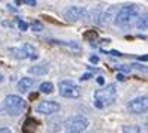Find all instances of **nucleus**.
Here are the masks:
<instances>
[{
  "mask_svg": "<svg viewBox=\"0 0 148 133\" xmlns=\"http://www.w3.org/2000/svg\"><path fill=\"white\" fill-rule=\"evenodd\" d=\"M139 16H141V8L138 5H126L118 9L114 21L118 27H130L138 23Z\"/></svg>",
  "mask_w": 148,
  "mask_h": 133,
  "instance_id": "f257e3e1",
  "label": "nucleus"
},
{
  "mask_svg": "<svg viewBox=\"0 0 148 133\" xmlns=\"http://www.w3.org/2000/svg\"><path fill=\"white\" fill-rule=\"evenodd\" d=\"M2 112H5V115H11V117H16L24 112L25 109V100L23 97L16 96V94H9L5 97V100L0 106Z\"/></svg>",
  "mask_w": 148,
  "mask_h": 133,
  "instance_id": "f03ea898",
  "label": "nucleus"
},
{
  "mask_svg": "<svg viewBox=\"0 0 148 133\" xmlns=\"http://www.w3.org/2000/svg\"><path fill=\"white\" fill-rule=\"evenodd\" d=\"M115 97H117V87L115 84H109L94 93V100H96L94 105L96 108H105V106L115 102Z\"/></svg>",
  "mask_w": 148,
  "mask_h": 133,
  "instance_id": "7ed1b4c3",
  "label": "nucleus"
},
{
  "mask_svg": "<svg viewBox=\"0 0 148 133\" xmlns=\"http://www.w3.org/2000/svg\"><path fill=\"white\" fill-rule=\"evenodd\" d=\"M88 126H90V121L84 115H72L63 123L66 133H82L84 130H87Z\"/></svg>",
  "mask_w": 148,
  "mask_h": 133,
  "instance_id": "20e7f679",
  "label": "nucleus"
},
{
  "mask_svg": "<svg viewBox=\"0 0 148 133\" xmlns=\"http://www.w3.org/2000/svg\"><path fill=\"white\" fill-rule=\"evenodd\" d=\"M58 93L66 99H78L81 96V88L71 79H64L58 82Z\"/></svg>",
  "mask_w": 148,
  "mask_h": 133,
  "instance_id": "39448f33",
  "label": "nucleus"
},
{
  "mask_svg": "<svg viewBox=\"0 0 148 133\" xmlns=\"http://www.w3.org/2000/svg\"><path fill=\"white\" fill-rule=\"evenodd\" d=\"M127 109L130 114L141 115L148 112V96H138L127 103Z\"/></svg>",
  "mask_w": 148,
  "mask_h": 133,
  "instance_id": "423d86ee",
  "label": "nucleus"
},
{
  "mask_svg": "<svg viewBox=\"0 0 148 133\" xmlns=\"http://www.w3.org/2000/svg\"><path fill=\"white\" fill-rule=\"evenodd\" d=\"M88 15V11L84 6H69L64 11V18L67 21H79Z\"/></svg>",
  "mask_w": 148,
  "mask_h": 133,
  "instance_id": "0eeeda50",
  "label": "nucleus"
},
{
  "mask_svg": "<svg viewBox=\"0 0 148 133\" xmlns=\"http://www.w3.org/2000/svg\"><path fill=\"white\" fill-rule=\"evenodd\" d=\"M36 111L39 114H45V115H53L56 112L60 111V105L54 100H43V102H39L38 106H36Z\"/></svg>",
  "mask_w": 148,
  "mask_h": 133,
  "instance_id": "6e6552de",
  "label": "nucleus"
},
{
  "mask_svg": "<svg viewBox=\"0 0 148 133\" xmlns=\"http://www.w3.org/2000/svg\"><path fill=\"white\" fill-rule=\"evenodd\" d=\"M49 72V64L47 61H43L40 64H36V66H32L29 67V73L30 75H34V76H40V75H47Z\"/></svg>",
  "mask_w": 148,
  "mask_h": 133,
  "instance_id": "1a4fd4ad",
  "label": "nucleus"
},
{
  "mask_svg": "<svg viewBox=\"0 0 148 133\" xmlns=\"http://www.w3.org/2000/svg\"><path fill=\"white\" fill-rule=\"evenodd\" d=\"M33 84H34V81H33V78H21L20 81H18V84H16V88H18V91H21V93H25V91H29L30 88L33 87Z\"/></svg>",
  "mask_w": 148,
  "mask_h": 133,
  "instance_id": "9d476101",
  "label": "nucleus"
},
{
  "mask_svg": "<svg viewBox=\"0 0 148 133\" xmlns=\"http://www.w3.org/2000/svg\"><path fill=\"white\" fill-rule=\"evenodd\" d=\"M23 51L25 52V56H27V58H30V60H36L38 57H39V52H38V49L34 48L32 43H23Z\"/></svg>",
  "mask_w": 148,
  "mask_h": 133,
  "instance_id": "9b49d317",
  "label": "nucleus"
},
{
  "mask_svg": "<svg viewBox=\"0 0 148 133\" xmlns=\"http://www.w3.org/2000/svg\"><path fill=\"white\" fill-rule=\"evenodd\" d=\"M49 42H51V43H56V45H62V47L72 48V49H76V51H79V49H81V47L78 45L76 42H63V40H54V39H51Z\"/></svg>",
  "mask_w": 148,
  "mask_h": 133,
  "instance_id": "f8f14e48",
  "label": "nucleus"
},
{
  "mask_svg": "<svg viewBox=\"0 0 148 133\" xmlns=\"http://www.w3.org/2000/svg\"><path fill=\"white\" fill-rule=\"evenodd\" d=\"M62 126H63L62 120H60V118H53L48 123V130L49 132H58L60 129H62Z\"/></svg>",
  "mask_w": 148,
  "mask_h": 133,
  "instance_id": "ddd939ff",
  "label": "nucleus"
},
{
  "mask_svg": "<svg viewBox=\"0 0 148 133\" xmlns=\"http://www.w3.org/2000/svg\"><path fill=\"white\" fill-rule=\"evenodd\" d=\"M36 124H38V123L34 121V120L29 118L27 121L24 123V127H23V132H24V133H27V132H29V133H33L34 130H36Z\"/></svg>",
  "mask_w": 148,
  "mask_h": 133,
  "instance_id": "4468645a",
  "label": "nucleus"
},
{
  "mask_svg": "<svg viewBox=\"0 0 148 133\" xmlns=\"http://www.w3.org/2000/svg\"><path fill=\"white\" fill-rule=\"evenodd\" d=\"M136 27L141 29V30H147V29H148V14L139 16V20H138V23H136Z\"/></svg>",
  "mask_w": 148,
  "mask_h": 133,
  "instance_id": "2eb2a0df",
  "label": "nucleus"
},
{
  "mask_svg": "<svg viewBox=\"0 0 148 133\" xmlns=\"http://www.w3.org/2000/svg\"><path fill=\"white\" fill-rule=\"evenodd\" d=\"M9 52H11V54H12L14 57L20 58V60L27 58V56H25V52L23 51V48H9Z\"/></svg>",
  "mask_w": 148,
  "mask_h": 133,
  "instance_id": "dca6fc26",
  "label": "nucleus"
},
{
  "mask_svg": "<svg viewBox=\"0 0 148 133\" xmlns=\"http://www.w3.org/2000/svg\"><path fill=\"white\" fill-rule=\"evenodd\" d=\"M39 90H40V93L49 94V93H53L54 85H53V82H42V84H40V87H39Z\"/></svg>",
  "mask_w": 148,
  "mask_h": 133,
  "instance_id": "f3484780",
  "label": "nucleus"
},
{
  "mask_svg": "<svg viewBox=\"0 0 148 133\" xmlns=\"http://www.w3.org/2000/svg\"><path fill=\"white\" fill-rule=\"evenodd\" d=\"M123 133H142V130H141L139 126H133V124H130V126H124L123 127Z\"/></svg>",
  "mask_w": 148,
  "mask_h": 133,
  "instance_id": "a211bd4d",
  "label": "nucleus"
},
{
  "mask_svg": "<svg viewBox=\"0 0 148 133\" xmlns=\"http://www.w3.org/2000/svg\"><path fill=\"white\" fill-rule=\"evenodd\" d=\"M32 29H33L34 32H42V30H43V24L39 23V21H33V23H32Z\"/></svg>",
  "mask_w": 148,
  "mask_h": 133,
  "instance_id": "6ab92c4d",
  "label": "nucleus"
},
{
  "mask_svg": "<svg viewBox=\"0 0 148 133\" xmlns=\"http://www.w3.org/2000/svg\"><path fill=\"white\" fill-rule=\"evenodd\" d=\"M16 24H18L20 30H23V32H25V30L29 29V24H27V23H24L23 20H16Z\"/></svg>",
  "mask_w": 148,
  "mask_h": 133,
  "instance_id": "aec40b11",
  "label": "nucleus"
},
{
  "mask_svg": "<svg viewBox=\"0 0 148 133\" xmlns=\"http://www.w3.org/2000/svg\"><path fill=\"white\" fill-rule=\"evenodd\" d=\"M23 3H24V5H29V6H36V5H38L36 0H24Z\"/></svg>",
  "mask_w": 148,
  "mask_h": 133,
  "instance_id": "412c9836",
  "label": "nucleus"
},
{
  "mask_svg": "<svg viewBox=\"0 0 148 133\" xmlns=\"http://www.w3.org/2000/svg\"><path fill=\"white\" fill-rule=\"evenodd\" d=\"M90 78H91V73H84L81 76V81H87V79H90Z\"/></svg>",
  "mask_w": 148,
  "mask_h": 133,
  "instance_id": "4be33fe9",
  "label": "nucleus"
},
{
  "mask_svg": "<svg viewBox=\"0 0 148 133\" xmlns=\"http://www.w3.org/2000/svg\"><path fill=\"white\" fill-rule=\"evenodd\" d=\"M0 133H12L11 129H8V127H0Z\"/></svg>",
  "mask_w": 148,
  "mask_h": 133,
  "instance_id": "5701e85b",
  "label": "nucleus"
},
{
  "mask_svg": "<svg viewBox=\"0 0 148 133\" xmlns=\"http://www.w3.org/2000/svg\"><path fill=\"white\" fill-rule=\"evenodd\" d=\"M117 79H118V81H126L127 78H126L123 73H118V75H117Z\"/></svg>",
  "mask_w": 148,
  "mask_h": 133,
  "instance_id": "b1692460",
  "label": "nucleus"
},
{
  "mask_svg": "<svg viewBox=\"0 0 148 133\" xmlns=\"http://www.w3.org/2000/svg\"><path fill=\"white\" fill-rule=\"evenodd\" d=\"M118 69H120V70H123V72H130V70H132L130 67H124V66H118Z\"/></svg>",
  "mask_w": 148,
  "mask_h": 133,
  "instance_id": "393cba45",
  "label": "nucleus"
},
{
  "mask_svg": "<svg viewBox=\"0 0 148 133\" xmlns=\"http://www.w3.org/2000/svg\"><path fill=\"white\" fill-rule=\"evenodd\" d=\"M97 84H99V85H103V84H105V79H103L102 76H99V78H97Z\"/></svg>",
  "mask_w": 148,
  "mask_h": 133,
  "instance_id": "a878e982",
  "label": "nucleus"
},
{
  "mask_svg": "<svg viewBox=\"0 0 148 133\" xmlns=\"http://www.w3.org/2000/svg\"><path fill=\"white\" fill-rule=\"evenodd\" d=\"M108 54H112V56H115V57H120V56H121V54H120L118 51H109Z\"/></svg>",
  "mask_w": 148,
  "mask_h": 133,
  "instance_id": "bb28decb",
  "label": "nucleus"
},
{
  "mask_svg": "<svg viewBox=\"0 0 148 133\" xmlns=\"http://www.w3.org/2000/svg\"><path fill=\"white\" fill-rule=\"evenodd\" d=\"M90 61H91V63H97V61H99V58L96 57V56H93V57H90Z\"/></svg>",
  "mask_w": 148,
  "mask_h": 133,
  "instance_id": "cd10ccee",
  "label": "nucleus"
},
{
  "mask_svg": "<svg viewBox=\"0 0 148 133\" xmlns=\"http://www.w3.org/2000/svg\"><path fill=\"white\" fill-rule=\"evenodd\" d=\"M139 60H142V61H148V56H142V57H139Z\"/></svg>",
  "mask_w": 148,
  "mask_h": 133,
  "instance_id": "c85d7f7f",
  "label": "nucleus"
},
{
  "mask_svg": "<svg viewBox=\"0 0 148 133\" xmlns=\"http://www.w3.org/2000/svg\"><path fill=\"white\" fill-rule=\"evenodd\" d=\"M2 82H3V75L0 73V84H2Z\"/></svg>",
  "mask_w": 148,
  "mask_h": 133,
  "instance_id": "c756f323",
  "label": "nucleus"
},
{
  "mask_svg": "<svg viewBox=\"0 0 148 133\" xmlns=\"http://www.w3.org/2000/svg\"><path fill=\"white\" fill-rule=\"evenodd\" d=\"M145 126H147V129H148V118H147V121H145Z\"/></svg>",
  "mask_w": 148,
  "mask_h": 133,
  "instance_id": "7c9ffc66",
  "label": "nucleus"
}]
</instances>
